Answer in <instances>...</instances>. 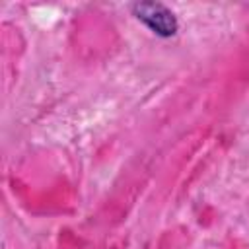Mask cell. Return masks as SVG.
<instances>
[{"label": "cell", "instance_id": "obj_1", "mask_svg": "<svg viewBox=\"0 0 249 249\" xmlns=\"http://www.w3.org/2000/svg\"><path fill=\"white\" fill-rule=\"evenodd\" d=\"M134 18L142 21L150 31L160 37H173L177 33V18L175 14L161 2H136L130 6Z\"/></svg>", "mask_w": 249, "mask_h": 249}]
</instances>
